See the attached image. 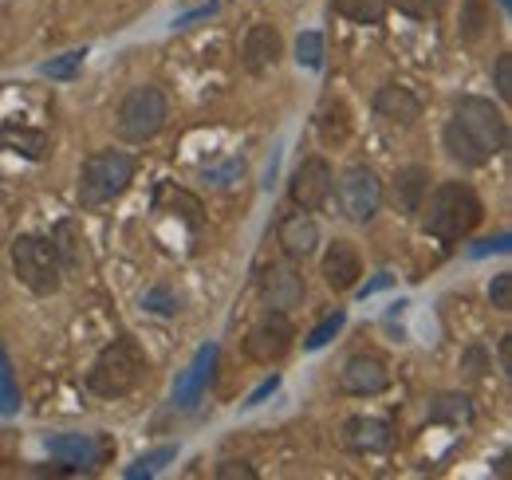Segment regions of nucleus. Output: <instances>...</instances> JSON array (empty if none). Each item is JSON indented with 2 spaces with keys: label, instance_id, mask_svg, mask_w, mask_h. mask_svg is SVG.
Segmentation results:
<instances>
[{
  "label": "nucleus",
  "instance_id": "obj_10",
  "mask_svg": "<svg viewBox=\"0 0 512 480\" xmlns=\"http://www.w3.org/2000/svg\"><path fill=\"white\" fill-rule=\"evenodd\" d=\"M48 453L64 461L67 473H95L103 465V441L91 433H56L48 437Z\"/></svg>",
  "mask_w": 512,
  "mask_h": 480
},
{
  "label": "nucleus",
  "instance_id": "obj_22",
  "mask_svg": "<svg viewBox=\"0 0 512 480\" xmlns=\"http://www.w3.org/2000/svg\"><path fill=\"white\" fill-rule=\"evenodd\" d=\"M154 205L158 209H170V213H178V209H186V221H190L193 229L201 225V201L190 197L186 189H174V185H162L158 193H154Z\"/></svg>",
  "mask_w": 512,
  "mask_h": 480
},
{
  "label": "nucleus",
  "instance_id": "obj_33",
  "mask_svg": "<svg viewBox=\"0 0 512 480\" xmlns=\"http://www.w3.org/2000/svg\"><path fill=\"white\" fill-rule=\"evenodd\" d=\"M493 79H497V95L509 103L512 99V56H497V67H493Z\"/></svg>",
  "mask_w": 512,
  "mask_h": 480
},
{
  "label": "nucleus",
  "instance_id": "obj_13",
  "mask_svg": "<svg viewBox=\"0 0 512 480\" xmlns=\"http://www.w3.org/2000/svg\"><path fill=\"white\" fill-rule=\"evenodd\" d=\"M304 276L292 268V264H268L264 272H260V296L268 307H276V311H288V307H296V303H304Z\"/></svg>",
  "mask_w": 512,
  "mask_h": 480
},
{
  "label": "nucleus",
  "instance_id": "obj_1",
  "mask_svg": "<svg viewBox=\"0 0 512 480\" xmlns=\"http://www.w3.org/2000/svg\"><path fill=\"white\" fill-rule=\"evenodd\" d=\"M505 142H509V122H505V115L489 99H477V95H465L453 107V119L442 130L446 154L457 166H465V170L489 166L505 150Z\"/></svg>",
  "mask_w": 512,
  "mask_h": 480
},
{
  "label": "nucleus",
  "instance_id": "obj_34",
  "mask_svg": "<svg viewBox=\"0 0 512 480\" xmlns=\"http://www.w3.org/2000/svg\"><path fill=\"white\" fill-rule=\"evenodd\" d=\"M217 477L221 480H256V469L249 461H225V465H217Z\"/></svg>",
  "mask_w": 512,
  "mask_h": 480
},
{
  "label": "nucleus",
  "instance_id": "obj_17",
  "mask_svg": "<svg viewBox=\"0 0 512 480\" xmlns=\"http://www.w3.org/2000/svg\"><path fill=\"white\" fill-rule=\"evenodd\" d=\"M343 441L355 453H390L394 449V429L383 418H347Z\"/></svg>",
  "mask_w": 512,
  "mask_h": 480
},
{
  "label": "nucleus",
  "instance_id": "obj_29",
  "mask_svg": "<svg viewBox=\"0 0 512 480\" xmlns=\"http://www.w3.org/2000/svg\"><path fill=\"white\" fill-rule=\"evenodd\" d=\"M402 16H410V20H434L442 8H446V0H390Z\"/></svg>",
  "mask_w": 512,
  "mask_h": 480
},
{
  "label": "nucleus",
  "instance_id": "obj_35",
  "mask_svg": "<svg viewBox=\"0 0 512 480\" xmlns=\"http://www.w3.org/2000/svg\"><path fill=\"white\" fill-rule=\"evenodd\" d=\"M276 386H280V378H276V374H272V378H268V382H260V386H256L253 394H249V402H245V406H260V402H264V398H268V394H276Z\"/></svg>",
  "mask_w": 512,
  "mask_h": 480
},
{
  "label": "nucleus",
  "instance_id": "obj_4",
  "mask_svg": "<svg viewBox=\"0 0 512 480\" xmlns=\"http://www.w3.org/2000/svg\"><path fill=\"white\" fill-rule=\"evenodd\" d=\"M130 181H134V158L123 150H99L79 170V205L83 209H103L119 193H127Z\"/></svg>",
  "mask_w": 512,
  "mask_h": 480
},
{
  "label": "nucleus",
  "instance_id": "obj_3",
  "mask_svg": "<svg viewBox=\"0 0 512 480\" xmlns=\"http://www.w3.org/2000/svg\"><path fill=\"white\" fill-rule=\"evenodd\" d=\"M142 378H146V355L134 339L123 335V339H115L99 351V359L91 362L83 382L95 398H127Z\"/></svg>",
  "mask_w": 512,
  "mask_h": 480
},
{
  "label": "nucleus",
  "instance_id": "obj_15",
  "mask_svg": "<svg viewBox=\"0 0 512 480\" xmlns=\"http://www.w3.org/2000/svg\"><path fill=\"white\" fill-rule=\"evenodd\" d=\"M284 56V40L276 32V24H253L249 36H245V48H241V63L249 75H264L272 71Z\"/></svg>",
  "mask_w": 512,
  "mask_h": 480
},
{
  "label": "nucleus",
  "instance_id": "obj_5",
  "mask_svg": "<svg viewBox=\"0 0 512 480\" xmlns=\"http://www.w3.org/2000/svg\"><path fill=\"white\" fill-rule=\"evenodd\" d=\"M12 272L36 296H56L64 284V264H60L56 244L48 237H32V233L12 240Z\"/></svg>",
  "mask_w": 512,
  "mask_h": 480
},
{
  "label": "nucleus",
  "instance_id": "obj_12",
  "mask_svg": "<svg viewBox=\"0 0 512 480\" xmlns=\"http://www.w3.org/2000/svg\"><path fill=\"white\" fill-rule=\"evenodd\" d=\"M320 276L327 280L331 292H351L363 276V260H359V248L351 240H331L327 252H323Z\"/></svg>",
  "mask_w": 512,
  "mask_h": 480
},
{
  "label": "nucleus",
  "instance_id": "obj_31",
  "mask_svg": "<svg viewBox=\"0 0 512 480\" xmlns=\"http://www.w3.org/2000/svg\"><path fill=\"white\" fill-rule=\"evenodd\" d=\"M201 178L209 181V185H233V181L245 178V162H241V158H233V162H225V166H205V170H201Z\"/></svg>",
  "mask_w": 512,
  "mask_h": 480
},
{
  "label": "nucleus",
  "instance_id": "obj_20",
  "mask_svg": "<svg viewBox=\"0 0 512 480\" xmlns=\"http://www.w3.org/2000/svg\"><path fill=\"white\" fill-rule=\"evenodd\" d=\"M430 421H438V425H465V421H473V402L465 394H438L430 402Z\"/></svg>",
  "mask_w": 512,
  "mask_h": 480
},
{
  "label": "nucleus",
  "instance_id": "obj_9",
  "mask_svg": "<svg viewBox=\"0 0 512 480\" xmlns=\"http://www.w3.org/2000/svg\"><path fill=\"white\" fill-rule=\"evenodd\" d=\"M331 189H335V174L323 158H304L296 166V174L288 181V201L304 213H320L323 205L331 201Z\"/></svg>",
  "mask_w": 512,
  "mask_h": 480
},
{
  "label": "nucleus",
  "instance_id": "obj_2",
  "mask_svg": "<svg viewBox=\"0 0 512 480\" xmlns=\"http://www.w3.org/2000/svg\"><path fill=\"white\" fill-rule=\"evenodd\" d=\"M422 209H426V233L446 240V244L469 237L485 217L481 197L465 181H442L434 193H426Z\"/></svg>",
  "mask_w": 512,
  "mask_h": 480
},
{
  "label": "nucleus",
  "instance_id": "obj_24",
  "mask_svg": "<svg viewBox=\"0 0 512 480\" xmlns=\"http://www.w3.org/2000/svg\"><path fill=\"white\" fill-rule=\"evenodd\" d=\"M20 414V382L12 374V362L0 351V418H12Z\"/></svg>",
  "mask_w": 512,
  "mask_h": 480
},
{
  "label": "nucleus",
  "instance_id": "obj_21",
  "mask_svg": "<svg viewBox=\"0 0 512 480\" xmlns=\"http://www.w3.org/2000/svg\"><path fill=\"white\" fill-rule=\"evenodd\" d=\"M0 150L24 154V158H40V154H44V134H40V130H16V126H0Z\"/></svg>",
  "mask_w": 512,
  "mask_h": 480
},
{
  "label": "nucleus",
  "instance_id": "obj_28",
  "mask_svg": "<svg viewBox=\"0 0 512 480\" xmlns=\"http://www.w3.org/2000/svg\"><path fill=\"white\" fill-rule=\"evenodd\" d=\"M142 307H146V311H154V315H174V311L182 307V300H178L166 284H158V288H150V292L142 296Z\"/></svg>",
  "mask_w": 512,
  "mask_h": 480
},
{
  "label": "nucleus",
  "instance_id": "obj_6",
  "mask_svg": "<svg viewBox=\"0 0 512 480\" xmlns=\"http://www.w3.org/2000/svg\"><path fill=\"white\" fill-rule=\"evenodd\" d=\"M170 119V103L162 95V87L154 83H142V87H130L127 99L119 103V115H115V130L123 142H150Z\"/></svg>",
  "mask_w": 512,
  "mask_h": 480
},
{
  "label": "nucleus",
  "instance_id": "obj_40",
  "mask_svg": "<svg viewBox=\"0 0 512 480\" xmlns=\"http://www.w3.org/2000/svg\"><path fill=\"white\" fill-rule=\"evenodd\" d=\"M386 284H390V276H379V280H375V284H367V288H363V292H359V296H363V300H367V296H371V292H379V288H386Z\"/></svg>",
  "mask_w": 512,
  "mask_h": 480
},
{
  "label": "nucleus",
  "instance_id": "obj_18",
  "mask_svg": "<svg viewBox=\"0 0 512 480\" xmlns=\"http://www.w3.org/2000/svg\"><path fill=\"white\" fill-rule=\"evenodd\" d=\"M375 115L386 122H398V126H414L422 119V99L410 91V87H398V83H386L375 95Z\"/></svg>",
  "mask_w": 512,
  "mask_h": 480
},
{
  "label": "nucleus",
  "instance_id": "obj_7",
  "mask_svg": "<svg viewBox=\"0 0 512 480\" xmlns=\"http://www.w3.org/2000/svg\"><path fill=\"white\" fill-rule=\"evenodd\" d=\"M331 193L339 201V213L347 221H355V225L375 221V213L383 209V181L375 178L371 166H347Z\"/></svg>",
  "mask_w": 512,
  "mask_h": 480
},
{
  "label": "nucleus",
  "instance_id": "obj_8",
  "mask_svg": "<svg viewBox=\"0 0 512 480\" xmlns=\"http://www.w3.org/2000/svg\"><path fill=\"white\" fill-rule=\"evenodd\" d=\"M292 339H296V327H292L288 311L268 307L253 323V331L245 335V355L253 362H280L292 351Z\"/></svg>",
  "mask_w": 512,
  "mask_h": 480
},
{
  "label": "nucleus",
  "instance_id": "obj_30",
  "mask_svg": "<svg viewBox=\"0 0 512 480\" xmlns=\"http://www.w3.org/2000/svg\"><path fill=\"white\" fill-rule=\"evenodd\" d=\"M296 60L304 67H323V36L320 32H304L296 40Z\"/></svg>",
  "mask_w": 512,
  "mask_h": 480
},
{
  "label": "nucleus",
  "instance_id": "obj_23",
  "mask_svg": "<svg viewBox=\"0 0 512 480\" xmlns=\"http://www.w3.org/2000/svg\"><path fill=\"white\" fill-rule=\"evenodd\" d=\"M339 16L355 20V24H379L390 8V0H331Z\"/></svg>",
  "mask_w": 512,
  "mask_h": 480
},
{
  "label": "nucleus",
  "instance_id": "obj_25",
  "mask_svg": "<svg viewBox=\"0 0 512 480\" xmlns=\"http://www.w3.org/2000/svg\"><path fill=\"white\" fill-rule=\"evenodd\" d=\"M178 457V445H162V449H154V453H142L134 465L127 469V480H142V477H154L162 465H170Z\"/></svg>",
  "mask_w": 512,
  "mask_h": 480
},
{
  "label": "nucleus",
  "instance_id": "obj_14",
  "mask_svg": "<svg viewBox=\"0 0 512 480\" xmlns=\"http://www.w3.org/2000/svg\"><path fill=\"white\" fill-rule=\"evenodd\" d=\"M217 343H205L197 355H193V362L182 370V378L174 382V406H182V410H190L193 402L209 390V382H213V370H217Z\"/></svg>",
  "mask_w": 512,
  "mask_h": 480
},
{
  "label": "nucleus",
  "instance_id": "obj_27",
  "mask_svg": "<svg viewBox=\"0 0 512 480\" xmlns=\"http://www.w3.org/2000/svg\"><path fill=\"white\" fill-rule=\"evenodd\" d=\"M343 323H347V315H343V311H331L320 327H316V331L304 339V351H320V347H327V343H331V339L343 331Z\"/></svg>",
  "mask_w": 512,
  "mask_h": 480
},
{
  "label": "nucleus",
  "instance_id": "obj_38",
  "mask_svg": "<svg viewBox=\"0 0 512 480\" xmlns=\"http://www.w3.org/2000/svg\"><path fill=\"white\" fill-rule=\"evenodd\" d=\"M465 366H469V374L477 378V374H481V366H485V351H481V347H473V351L465 355Z\"/></svg>",
  "mask_w": 512,
  "mask_h": 480
},
{
  "label": "nucleus",
  "instance_id": "obj_26",
  "mask_svg": "<svg viewBox=\"0 0 512 480\" xmlns=\"http://www.w3.org/2000/svg\"><path fill=\"white\" fill-rule=\"evenodd\" d=\"M87 60V48H75V52H64V56H52L48 63H40V75L48 79H75L79 67Z\"/></svg>",
  "mask_w": 512,
  "mask_h": 480
},
{
  "label": "nucleus",
  "instance_id": "obj_16",
  "mask_svg": "<svg viewBox=\"0 0 512 480\" xmlns=\"http://www.w3.org/2000/svg\"><path fill=\"white\" fill-rule=\"evenodd\" d=\"M276 240H280V248H284L288 260H308L316 252V244H320V225H316L312 213L296 209V213H288L276 225Z\"/></svg>",
  "mask_w": 512,
  "mask_h": 480
},
{
  "label": "nucleus",
  "instance_id": "obj_37",
  "mask_svg": "<svg viewBox=\"0 0 512 480\" xmlns=\"http://www.w3.org/2000/svg\"><path fill=\"white\" fill-rule=\"evenodd\" d=\"M485 252H509V233H501L497 240H481L473 248V256H485Z\"/></svg>",
  "mask_w": 512,
  "mask_h": 480
},
{
  "label": "nucleus",
  "instance_id": "obj_32",
  "mask_svg": "<svg viewBox=\"0 0 512 480\" xmlns=\"http://www.w3.org/2000/svg\"><path fill=\"white\" fill-rule=\"evenodd\" d=\"M489 303L497 311H512V272H497L489 284Z\"/></svg>",
  "mask_w": 512,
  "mask_h": 480
},
{
  "label": "nucleus",
  "instance_id": "obj_19",
  "mask_svg": "<svg viewBox=\"0 0 512 480\" xmlns=\"http://www.w3.org/2000/svg\"><path fill=\"white\" fill-rule=\"evenodd\" d=\"M426 193H430V170H426V166H402V170L394 174L390 197H394V209H398L402 217L422 213Z\"/></svg>",
  "mask_w": 512,
  "mask_h": 480
},
{
  "label": "nucleus",
  "instance_id": "obj_36",
  "mask_svg": "<svg viewBox=\"0 0 512 480\" xmlns=\"http://www.w3.org/2000/svg\"><path fill=\"white\" fill-rule=\"evenodd\" d=\"M213 12H217V4L209 0L205 8H197V12H186V16H178V20H174V28H190L193 20H205V16H213Z\"/></svg>",
  "mask_w": 512,
  "mask_h": 480
},
{
  "label": "nucleus",
  "instance_id": "obj_39",
  "mask_svg": "<svg viewBox=\"0 0 512 480\" xmlns=\"http://www.w3.org/2000/svg\"><path fill=\"white\" fill-rule=\"evenodd\" d=\"M501 366L512 370V335H505V343H501Z\"/></svg>",
  "mask_w": 512,
  "mask_h": 480
},
{
  "label": "nucleus",
  "instance_id": "obj_11",
  "mask_svg": "<svg viewBox=\"0 0 512 480\" xmlns=\"http://www.w3.org/2000/svg\"><path fill=\"white\" fill-rule=\"evenodd\" d=\"M390 386V370H386L383 359L375 355H355L347 359L343 374H339V390L351 394V398H375Z\"/></svg>",
  "mask_w": 512,
  "mask_h": 480
}]
</instances>
